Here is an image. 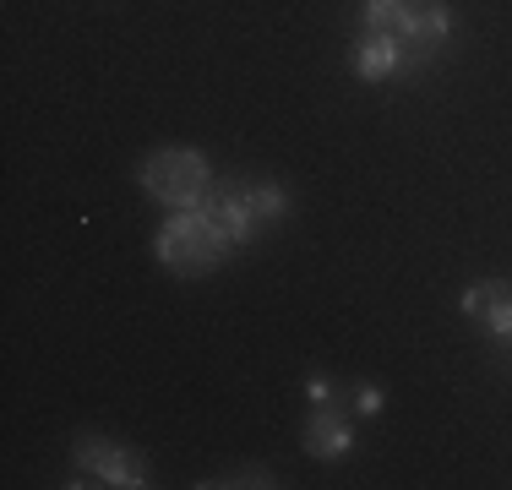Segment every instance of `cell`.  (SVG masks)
<instances>
[{
	"mask_svg": "<svg viewBox=\"0 0 512 490\" xmlns=\"http://www.w3.org/2000/svg\"><path fill=\"white\" fill-rule=\"evenodd\" d=\"M229 251H235V245H229V235L213 224L207 207H186V213H175L158 229V262H164L169 273H213Z\"/></svg>",
	"mask_w": 512,
	"mask_h": 490,
	"instance_id": "1",
	"label": "cell"
},
{
	"mask_svg": "<svg viewBox=\"0 0 512 490\" xmlns=\"http://www.w3.org/2000/svg\"><path fill=\"white\" fill-rule=\"evenodd\" d=\"M137 180L153 202L175 207V213L202 207L207 191H213V169H207V158L197 147H158V153H148V164H142Z\"/></svg>",
	"mask_w": 512,
	"mask_h": 490,
	"instance_id": "2",
	"label": "cell"
},
{
	"mask_svg": "<svg viewBox=\"0 0 512 490\" xmlns=\"http://www.w3.org/2000/svg\"><path fill=\"white\" fill-rule=\"evenodd\" d=\"M371 33H387V39L409 55V66H420L425 55H436V49L447 44L453 11H447L442 0H398V6L382 17V28H371Z\"/></svg>",
	"mask_w": 512,
	"mask_h": 490,
	"instance_id": "3",
	"label": "cell"
},
{
	"mask_svg": "<svg viewBox=\"0 0 512 490\" xmlns=\"http://www.w3.org/2000/svg\"><path fill=\"white\" fill-rule=\"evenodd\" d=\"M77 469L88 474L82 485H126V490H142V485H148L142 463L131 458V452L109 447V441H77Z\"/></svg>",
	"mask_w": 512,
	"mask_h": 490,
	"instance_id": "4",
	"label": "cell"
},
{
	"mask_svg": "<svg viewBox=\"0 0 512 490\" xmlns=\"http://www.w3.org/2000/svg\"><path fill=\"white\" fill-rule=\"evenodd\" d=\"M300 441H306L311 458L333 463V458H344V452L355 447V431H349V420L333 409V403H311L306 425H300Z\"/></svg>",
	"mask_w": 512,
	"mask_h": 490,
	"instance_id": "5",
	"label": "cell"
},
{
	"mask_svg": "<svg viewBox=\"0 0 512 490\" xmlns=\"http://www.w3.org/2000/svg\"><path fill=\"white\" fill-rule=\"evenodd\" d=\"M463 316H474V322L485 327L491 338H512V284L502 278H485V284L463 289Z\"/></svg>",
	"mask_w": 512,
	"mask_h": 490,
	"instance_id": "6",
	"label": "cell"
},
{
	"mask_svg": "<svg viewBox=\"0 0 512 490\" xmlns=\"http://www.w3.org/2000/svg\"><path fill=\"white\" fill-rule=\"evenodd\" d=\"M349 60H355V77H365V82H387V77H398V71H409V55L387 39V33H360V44Z\"/></svg>",
	"mask_w": 512,
	"mask_h": 490,
	"instance_id": "7",
	"label": "cell"
},
{
	"mask_svg": "<svg viewBox=\"0 0 512 490\" xmlns=\"http://www.w3.org/2000/svg\"><path fill=\"white\" fill-rule=\"evenodd\" d=\"M202 485H213V490H224V485H278L273 480V474H267V469H240V474H224V480H202Z\"/></svg>",
	"mask_w": 512,
	"mask_h": 490,
	"instance_id": "8",
	"label": "cell"
},
{
	"mask_svg": "<svg viewBox=\"0 0 512 490\" xmlns=\"http://www.w3.org/2000/svg\"><path fill=\"white\" fill-rule=\"evenodd\" d=\"M393 6H398V0H365V11H360L365 33H371V28H382V17H387V11H393Z\"/></svg>",
	"mask_w": 512,
	"mask_h": 490,
	"instance_id": "9",
	"label": "cell"
},
{
	"mask_svg": "<svg viewBox=\"0 0 512 490\" xmlns=\"http://www.w3.org/2000/svg\"><path fill=\"white\" fill-rule=\"evenodd\" d=\"M355 409L360 414H376V409H382V387H371V382L355 387Z\"/></svg>",
	"mask_w": 512,
	"mask_h": 490,
	"instance_id": "10",
	"label": "cell"
},
{
	"mask_svg": "<svg viewBox=\"0 0 512 490\" xmlns=\"http://www.w3.org/2000/svg\"><path fill=\"white\" fill-rule=\"evenodd\" d=\"M306 398H311V403H333V387H327L322 376H311V382H306Z\"/></svg>",
	"mask_w": 512,
	"mask_h": 490,
	"instance_id": "11",
	"label": "cell"
},
{
	"mask_svg": "<svg viewBox=\"0 0 512 490\" xmlns=\"http://www.w3.org/2000/svg\"><path fill=\"white\" fill-rule=\"evenodd\" d=\"M507 349H512V338H507Z\"/></svg>",
	"mask_w": 512,
	"mask_h": 490,
	"instance_id": "12",
	"label": "cell"
}]
</instances>
